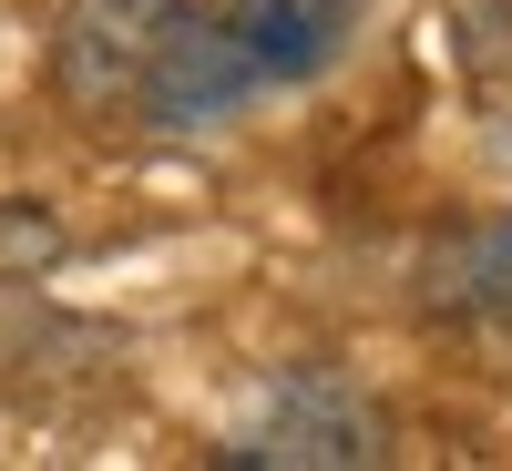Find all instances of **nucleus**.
Returning <instances> with one entry per match:
<instances>
[{
	"label": "nucleus",
	"mask_w": 512,
	"mask_h": 471,
	"mask_svg": "<svg viewBox=\"0 0 512 471\" xmlns=\"http://www.w3.org/2000/svg\"><path fill=\"white\" fill-rule=\"evenodd\" d=\"M369 0H226V31H236V52L256 62V82H308L328 72L338 52H349V31H359Z\"/></svg>",
	"instance_id": "nucleus-4"
},
{
	"label": "nucleus",
	"mask_w": 512,
	"mask_h": 471,
	"mask_svg": "<svg viewBox=\"0 0 512 471\" xmlns=\"http://www.w3.org/2000/svg\"><path fill=\"white\" fill-rule=\"evenodd\" d=\"M195 0H62L52 21V93L82 123H134L164 41L185 31Z\"/></svg>",
	"instance_id": "nucleus-1"
},
{
	"label": "nucleus",
	"mask_w": 512,
	"mask_h": 471,
	"mask_svg": "<svg viewBox=\"0 0 512 471\" xmlns=\"http://www.w3.org/2000/svg\"><path fill=\"white\" fill-rule=\"evenodd\" d=\"M482 297H492V318L512 328V216L492 226V246H482Z\"/></svg>",
	"instance_id": "nucleus-5"
},
{
	"label": "nucleus",
	"mask_w": 512,
	"mask_h": 471,
	"mask_svg": "<svg viewBox=\"0 0 512 471\" xmlns=\"http://www.w3.org/2000/svg\"><path fill=\"white\" fill-rule=\"evenodd\" d=\"M216 461H246V471H369V461H390V420L338 369H297V379L267 390V410Z\"/></svg>",
	"instance_id": "nucleus-2"
},
{
	"label": "nucleus",
	"mask_w": 512,
	"mask_h": 471,
	"mask_svg": "<svg viewBox=\"0 0 512 471\" xmlns=\"http://www.w3.org/2000/svg\"><path fill=\"white\" fill-rule=\"evenodd\" d=\"M246 93H267V82H256V62L236 52V31L216 11H185V31L164 41V62H154L144 103H134V123L144 134H205V123H226Z\"/></svg>",
	"instance_id": "nucleus-3"
}]
</instances>
